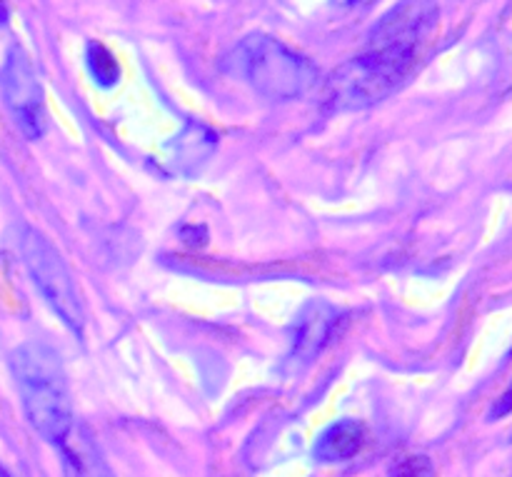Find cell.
Segmentation results:
<instances>
[{"label":"cell","instance_id":"52a82bcc","mask_svg":"<svg viewBox=\"0 0 512 477\" xmlns=\"http://www.w3.org/2000/svg\"><path fill=\"white\" fill-rule=\"evenodd\" d=\"M58 448L63 453L65 477H115L85 425H73Z\"/></svg>","mask_w":512,"mask_h":477},{"label":"cell","instance_id":"7a4b0ae2","mask_svg":"<svg viewBox=\"0 0 512 477\" xmlns=\"http://www.w3.org/2000/svg\"><path fill=\"white\" fill-rule=\"evenodd\" d=\"M418 53V45L368 43L363 53L345 60L325 78V108L348 113L380 103L408 80Z\"/></svg>","mask_w":512,"mask_h":477},{"label":"cell","instance_id":"6da1fadb","mask_svg":"<svg viewBox=\"0 0 512 477\" xmlns=\"http://www.w3.org/2000/svg\"><path fill=\"white\" fill-rule=\"evenodd\" d=\"M15 385L20 390L23 410L35 433L48 443L60 445L73 430V400L68 373L58 350L45 343H23L10 355Z\"/></svg>","mask_w":512,"mask_h":477},{"label":"cell","instance_id":"8992f818","mask_svg":"<svg viewBox=\"0 0 512 477\" xmlns=\"http://www.w3.org/2000/svg\"><path fill=\"white\" fill-rule=\"evenodd\" d=\"M345 313L325 300H310L293 323L290 350L285 355L283 370L288 375H298L323 353L343 325Z\"/></svg>","mask_w":512,"mask_h":477},{"label":"cell","instance_id":"277c9868","mask_svg":"<svg viewBox=\"0 0 512 477\" xmlns=\"http://www.w3.org/2000/svg\"><path fill=\"white\" fill-rule=\"evenodd\" d=\"M18 248L35 288L48 300V305L63 320L65 328L80 338L85 330V308L63 255L55 250V245L43 233H38L30 225L20 228Z\"/></svg>","mask_w":512,"mask_h":477},{"label":"cell","instance_id":"7c38bea8","mask_svg":"<svg viewBox=\"0 0 512 477\" xmlns=\"http://www.w3.org/2000/svg\"><path fill=\"white\" fill-rule=\"evenodd\" d=\"M8 23V5L0 3V25Z\"/></svg>","mask_w":512,"mask_h":477},{"label":"cell","instance_id":"3957f363","mask_svg":"<svg viewBox=\"0 0 512 477\" xmlns=\"http://www.w3.org/2000/svg\"><path fill=\"white\" fill-rule=\"evenodd\" d=\"M223 70L268 100H295L318 85V68L303 53L265 33H250L225 55Z\"/></svg>","mask_w":512,"mask_h":477},{"label":"cell","instance_id":"9c48e42d","mask_svg":"<svg viewBox=\"0 0 512 477\" xmlns=\"http://www.w3.org/2000/svg\"><path fill=\"white\" fill-rule=\"evenodd\" d=\"M85 63H88L90 78H93V83L98 85V88L108 90L113 88V85H118L120 65L118 60H115V55L110 53L103 43L90 40L88 48H85Z\"/></svg>","mask_w":512,"mask_h":477},{"label":"cell","instance_id":"ba28073f","mask_svg":"<svg viewBox=\"0 0 512 477\" xmlns=\"http://www.w3.org/2000/svg\"><path fill=\"white\" fill-rule=\"evenodd\" d=\"M365 445V428L358 420H338L320 433L313 445V458L318 463H345L355 458Z\"/></svg>","mask_w":512,"mask_h":477},{"label":"cell","instance_id":"5b68a950","mask_svg":"<svg viewBox=\"0 0 512 477\" xmlns=\"http://www.w3.org/2000/svg\"><path fill=\"white\" fill-rule=\"evenodd\" d=\"M0 93L20 133L30 140L40 138L48 128L45 93L28 53L20 45H10L5 53L0 68Z\"/></svg>","mask_w":512,"mask_h":477},{"label":"cell","instance_id":"8fae6325","mask_svg":"<svg viewBox=\"0 0 512 477\" xmlns=\"http://www.w3.org/2000/svg\"><path fill=\"white\" fill-rule=\"evenodd\" d=\"M508 413H512V385L508 390H505L503 398H500L498 403L493 405V410H490V418L498 420V418H503V415H508Z\"/></svg>","mask_w":512,"mask_h":477},{"label":"cell","instance_id":"30bf717a","mask_svg":"<svg viewBox=\"0 0 512 477\" xmlns=\"http://www.w3.org/2000/svg\"><path fill=\"white\" fill-rule=\"evenodd\" d=\"M393 477H435L433 460L428 455H408V458L398 460Z\"/></svg>","mask_w":512,"mask_h":477}]
</instances>
